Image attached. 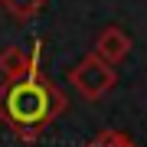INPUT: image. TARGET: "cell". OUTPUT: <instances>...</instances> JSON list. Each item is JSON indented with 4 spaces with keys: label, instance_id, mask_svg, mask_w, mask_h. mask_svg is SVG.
<instances>
[{
    "label": "cell",
    "instance_id": "5b68a950",
    "mask_svg": "<svg viewBox=\"0 0 147 147\" xmlns=\"http://www.w3.org/2000/svg\"><path fill=\"white\" fill-rule=\"evenodd\" d=\"M3 7L16 16V20H30V16L42 7V0H3Z\"/></svg>",
    "mask_w": 147,
    "mask_h": 147
},
{
    "label": "cell",
    "instance_id": "277c9868",
    "mask_svg": "<svg viewBox=\"0 0 147 147\" xmlns=\"http://www.w3.org/2000/svg\"><path fill=\"white\" fill-rule=\"evenodd\" d=\"M127 53H131V36L121 33L118 26H105V30L98 33V39H95V53L92 56H98L105 65H115Z\"/></svg>",
    "mask_w": 147,
    "mask_h": 147
},
{
    "label": "cell",
    "instance_id": "8992f818",
    "mask_svg": "<svg viewBox=\"0 0 147 147\" xmlns=\"http://www.w3.org/2000/svg\"><path fill=\"white\" fill-rule=\"evenodd\" d=\"M88 147H134V141L127 134H121V131H105V134H98Z\"/></svg>",
    "mask_w": 147,
    "mask_h": 147
},
{
    "label": "cell",
    "instance_id": "6da1fadb",
    "mask_svg": "<svg viewBox=\"0 0 147 147\" xmlns=\"http://www.w3.org/2000/svg\"><path fill=\"white\" fill-rule=\"evenodd\" d=\"M59 108H62V98L39 79L10 82L7 88H0V115L13 127H20L23 137H30L33 127L46 124Z\"/></svg>",
    "mask_w": 147,
    "mask_h": 147
},
{
    "label": "cell",
    "instance_id": "3957f363",
    "mask_svg": "<svg viewBox=\"0 0 147 147\" xmlns=\"http://www.w3.org/2000/svg\"><path fill=\"white\" fill-rule=\"evenodd\" d=\"M0 75L7 82H23V79H39V62L36 56H26L23 49H3L0 53Z\"/></svg>",
    "mask_w": 147,
    "mask_h": 147
},
{
    "label": "cell",
    "instance_id": "7a4b0ae2",
    "mask_svg": "<svg viewBox=\"0 0 147 147\" xmlns=\"http://www.w3.org/2000/svg\"><path fill=\"white\" fill-rule=\"evenodd\" d=\"M72 85L82 92V98L95 101V98H101V95L115 85V69L105 65L98 56H85L82 62L72 69Z\"/></svg>",
    "mask_w": 147,
    "mask_h": 147
}]
</instances>
